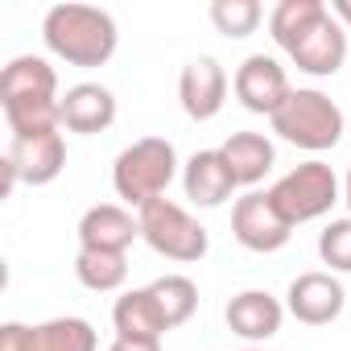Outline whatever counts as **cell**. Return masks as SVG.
<instances>
[{"label": "cell", "instance_id": "obj_1", "mask_svg": "<svg viewBox=\"0 0 351 351\" xmlns=\"http://www.w3.org/2000/svg\"><path fill=\"white\" fill-rule=\"evenodd\" d=\"M42 38L54 58L83 66V71L104 66L120 46V29L112 13L95 5H54L42 21Z\"/></svg>", "mask_w": 351, "mask_h": 351}, {"label": "cell", "instance_id": "obj_2", "mask_svg": "<svg viewBox=\"0 0 351 351\" xmlns=\"http://www.w3.org/2000/svg\"><path fill=\"white\" fill-rule=\"evenodd\" d=\"M173 178H178V149L165 136H141L112 161V186L136 211L153 199H165Z\"/></svg>", "mask_w": 351, "mask_h": 351}, {"label": "cell", "instance_id": "obj_3", "mask_svg": "<svg viewBox=\"0 0 351 351\" xmlns=\"http://www.w3.org/2000/svg\"><path fill=\"white\" fill-rule=\"evenodd\" d=\"M343 108L318 87H293L281 112L273 116V132L306 153H326L343 141Z\"/></svg>", "mask_w": 351, "mask_h": 351}, {"label": "cell", "instance_id": "obj_4", "mask_svg": "<svg viewBox=\"0 0 351 351\" xmlns=\"http://www.w3.org/2000/svg\"><path fill=\"white\" fill-rule=\"evenodd\" d=\"M136 219H141V240H145L157 256H165V261L195 265V261H203L207 248H211L207 228H203L186 207H178L173 199H153L149 207L136 211Z\"/></svg>", "mask_w": 351, "mask_h": 351}, {"label": "cell", "instance_id": "obj_5", "mask_svg": "<svg viewBox=\"0 0 351 351\" xmlns=\"http://www.w3.org/2000/svg\"><path fill=\"white\" fill-rule=\"evenodd\" d=\"M277 211L289 219V228L298 223H310V219H322L330 215V207L339 203V178H335V169L318 157L293 165L289 173H281V178L269 186Z\"/></svg>", "mask_w": 351, "mask_h": 351}, {"label": "cell", "instance_id": "obj_6", "mask_svg": "<svg viewBox=\"0 0 351 351\" xmlns=\"http://www.w3.org/2000/svg\"><path fill=\"white\" fill-rule=\"evenodd\" d=\"M0 169H5V195H13L17 182L50 186L66 169V136H62V128L38 132V136H13Z\"/></svg>", "mask_w": 351, "mask_h": 351}, {"label": "cell", "instance_id": "obj_7", "mask_svg": "<svg viewBox=\"0 0 351 351\" xmlns=\"http://www.w3.org/2000/svg\"><path fill=\"white\" fill-rule=\"evenodd\" d=\"M232 236L248 248V252H281L293 236L289 219L277 211L269 191H248L244 199H236L232 207Z\"/></svg>", "mask_w": 351, "mask_h": 351}, {"label": "cell", "instance_id": "obj_8", "mask_svg": "<svg viewBox=\"0 0 351 351\" xmlns=\"http://www.w3.org/2000/svg\"><path fill=\"white\" fill-rule=\"evenodd\" d=\"M232 91H236V99L248 108V112H256V116H277L281 112V104L289 99V75H285V66L273 58V54H248L240 66H236V75H232Z\"/></svg>", "mask_w": 351, "mask_h": 351}, {"label": "cell", "instance_id": "obj_9", "mask_svg": "<svg viewBox=\"0 0 351 351\" xmlns=\"http://www.w3.org/2000/svg\"><path fill=\"white\" fill-rule=\"evenodd\" d=\"M347 306V293H343V281L335 273H322V269H310V273H298L285 289V310L302 322V326H330Z\"/></svg>", "mask_w": 351, "mask_h": 351}, {"label": "cell", "instance_id": "obj_10", "mask_svg": "<svg viewBox=\"0 0 351 351\" xmlns=\"http://www.w3.org/2000/svg\"><path fill=\"white\" fill-rule=\"evenodd\" d=\"M178 99H182V112L191 120H215L228 104V71L219 58L203 54V58H191L178 75Z\"/></svg>", "mask_w": 351, "mask_h": 351}, {"label": "cell", "instance_id": "obj_11", "mask_svg": "<svg viewBox=\"0 0 351 351\" xmlns=\"http://www.w3.org/2000/svg\"><path fill=\"white\" fill-rule=\"evenodd\" d=\"M136 240H141V219H132V211L120 203H99L79 219V248L128 256V248Z\"/></svg>", "mask_w": 351, "mask_h": 351}, {"label": "cell", "instance_id": "obj_12", "mask_svg": "<svg viewBox=\"0 0 351 351\" xmlns=\"http://www.w3.org/2000/svg\"><path fill=\"white\" fill-rule=\"evenodd\" d=\"M236 173L228 169L223 153L219 149H199L186 165H182V191L195 207H223L232 195H236Z\"/></svg>", "mask_w": 351, "mask_h": 351}, {"label": "cell", "instance_id": "obj_13", "mask_svg": "<svg viewBox=\"0 0 351 351\" xmlns=\"http://www.w3.org/2000/svg\"><path fill=\"white\" fill-rule=\"evenodd\" d=\"M289 58H293L298 71H306V75H314V79H330V75H339L343 62H347V29H343V25L330 17V9H326V17L289 50Z\"/></svg>", "mask_w": 351, "mask_h": 351}, {"label": "cell", "instance_id": "obj_14", "mask_svg": "<svg viewBox=\"0 0 351 351\" xmlns=\"http://www.w3.org/2000/svg\"><path fill=\"white\" fill-rule=\"evenodd\" d=\"M223 318H228L232 335H240L244 343H265V339H273V335L281 330L285 306H281L269 289H244V293H236V298L228 302Z\"/></svg>", "mask_w": 351, "mask_h": 351}, {"label": "cell", "instance_id": "obj_15", "mask_svg": "<svg viewBox=\"0 0 351 351\" xmlns=\"http://www.w3.org/2000/svg\"><path fill=\"white\" fill-rule=\"evenodd\" d=\"M116 120V95L104 83H75L62 95V128L79 132V136H95L104 128H112Z\"/></svg>", "mask_w": 351, "mask_h": 351}, {"label": "cell", "instance_id": "obj_16", "mask_svg": "<svg viewBox=\"0 0 351 351\" xmlns=\"http://www.w3.org/2000/svg\"><path fill=\"white\" fill-rule=\"evenodd\" d=\"M112 326H116V339H145V343H161V335L169 330L165 326V314L153 298V289H124L112 306Z\"/></svg>", "mask_w": 351, "mask_h": 351}, {"label": "cell", "instance_id": "obj_17", "mask_svg": "<svg viewBox=\"0 0 351 351\" xmlns=\"http://www.w3.org/2000/svg\"><path fill=\"white\" fill-rule=\"evenodd\" d=\"M9 99H62L54 66L42 54H17L0 71V104Z\"/></svg>", "mask_w": 351, "mask_h": 351}, {"label": "cell", "instance_id": "obj_18", "mask_svg": "<svg viewBox=\"0 0 351 351\" xmlns=\"http://www.w3.org/2000/svg\"><path fill=\"white\" fill-rule=\"evenodd\" d=\"M219 153H223V161L236 173L240 186H256L273 169V161H277V149H273V141L265 132H232L219 145Z\"/></svg>", "mask_w": 351, "mask_h": 351}, {"label": "cell", "instance_id": "obj_19", "mask_svg": "<svg viewBox=\"0 0 351 351\" xmlns=\"http://www.w3.org/2000/svg\"><path fill=\"white\" fill-rule=\"evenodd\" d=\"M322 17H326V5H322V0H281V5L269 13V34H273V42L289 54Z\"/></svg>", "mask_w": 351, "mask_h": 351}, {"label": "cell", "instance_id": "obj_20", "mask_svg": "<svg viewBox=\"0 0 351 351\" xmlns=\"http://www.w3.org/2000/svg\"><path fill=\"white\" fill-rule=\"evenodd\" d=\"M34 351H99V335L87 318H50L34 326Z\"/></svg>", "mask_w": 351, "mask_h": 351}, {"label": "cell", "instance_id": "obj_21", "mask_svg": "<svg viewBox=\"0 0 351 351\" xmlns=\"http://www.w3.org/2000/svg\"><path fill=\"white\" fill-rule=\"evenodd\" d=\"M75 277H79V285H87L95 293H112V289H120L128 281V256L124 252H91V248H79Z\"/></svg>", "mask_w": 351, "mask_h": 351}, {"label": "cell", "instance_id": "obj_22", "mask_svg": "<svg viewBox=\"0 0 351 351\" xmlns=\"http://www.w3.org/2000/svg\"><path fill=\"white\" fill-rule=\"evenodd\" d=\"M149 289H153V298H157V306H161L169 330L195 318V310H199V285H195L191 277H182V273H165V277H157Z\"/></svg>", "mask_w": 351, "mask_h": 351}, {"label": "cell", "instance_id": "obj_23", "mask_svg": "<svg viewBox=\"0 0 351 351\" xmlns=\"http://www.w3.org/2000/svg\"><path fill=\"white\" fill-rule=\"evenodd\" d=\"M207 13H211V25L223 38H232V42L256 34V25L265 21V9L256 5V0H215Z\"/></svg>", "mask_w": 351, "mask_h": 351}, {"label": "cell", "instance_id": "obj_24", "mask_svg": "<svg viewBox=\"0 0 351 351\" xmlns=\"http://www.w3.org/2000/svg\"><path fill=\"white\" fill-rule=\"evenodd\" d=\"M318 256H322V265H330V273H351V215L322 228Z\"/></svg>", "mask_w": 351, "mask_h": 351}, {"label": "cell", "instance_id": "obj_25", "mask_svg": "<svg viewBox=\"0 0 351 351\" xmlns=\"http://www.w3.org/2000/svg\"><path fill=\"white\" fill-rule=\"evenodd\" d=\"M0 351H34V326L5 322L0 326Z\"/></svg>", "mask_w": 351, "mask_h": 351}, {"label": "cell", "instance_id": "obj_26", "mask_svg": "<svg viewBox=\"0 0 351 351\" xmlns=\"http://www.w3.org/2000/svg\"><path fill=\"white\" fill-rule=\"evenodd\" d=\"M108 351H161V343H145V339H112Z\"/></svg>", "mask_w": 351, "mask_h": 351}, {"label": "cell", "instance_id": "obj_27", "mask_svg": "<svg viewBox=\"0 0 351 351\" xmlns=\"http://www.w3.org/2000/svg\"><path fill=\"white\" fill-rule=\"evenodd\" d=\"M326 9H330V17H335L343 29H351V0H330Z\"/></svg>", "mask_w": 351, "mask_h": 351}, {"label": "cell", "instance_id": "obj_28", "mask_svg": "<svg viewBox=\"0 0 351 351\" xmlns=\"http://www.w3.org/2000/svg\"><path fill=\"white\" fill-rule=\"evenodd\" d=\"M343 203H347V211H351V169H347V182H343Z\"/></svg>", "mask_w": 351, "mask_h": 351}, {"label": "cell", "instance_id": "obj_29", "mask_svg": "<svg viewBox=\"0 0 351 351\" xmlns=\"http://www.w3.org/2000/svg\"><path fill=\"white\" fill-rule=\"evenodd\" d=\"M244 351H265V347H244Z\"/></svg>", "mask_w": 351, "mask_h": 351}]
</instances>
